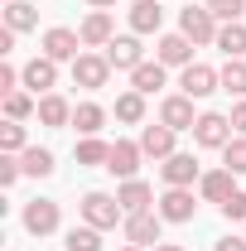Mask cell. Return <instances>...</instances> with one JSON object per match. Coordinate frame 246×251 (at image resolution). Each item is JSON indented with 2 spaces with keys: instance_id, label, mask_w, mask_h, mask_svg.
<instances>
[{
  "instance_id": "1",
  "label": "cell",
  "mask_w": 246,
  "mask_h": 251,
  "mask_svg": "<svg viewBox=\"0 0 246 251\" xmlns=\"http://www.w3.org/2000/svg\"><path fill=\"white\" fill-rule=\"evenodd\" d=\"M82 222H87V227H97V232H106V227L125 222V208L111 198V193H97V188H92V193L82 198Z\"/></svg>"
},
{
  "instance_id": "2",
  "label": "cell",
  "mask_w": 246,
  "mask_h": 251,
  "mask_svg": "<svg viewBox=\"0 0 246 251\" xmlns=\"http://www.w3.org/2000/svg\"><path fill=\"white\" fill-rule=\"evenodd\" d=\"M179 34L193 44H217V15L208 5H188V10H179Z\"/></svg>"
},
{
  "instance_id": "3",
  "label": "cell",
  "mask_w": 246,
  "mask_h": 251,
  "mask_svg": "<svg viewBox=\"0 0 246 251\" xmlns=\"http://www.w3.org/2000/svg\"><path fill=\"white\" fill-rule=\"evenodd\" d=\"M106 77H111L106 53H77V58H73V82H77V87L97 92V87H106Z\"/></svg>"
},
{
  "instance_id": "4",
  "label": "cell",
  "mask_w": 246,
  "mask_h": 251,
  "mask_svg": "<svg viewBox=\"0 0 246 251\" xmlns=\"http://www.w3.org/2000/svg\"><path fill=\"white\" fill-rule=\"evenodd\" d=\"M193 140H198L203 150H222V145L232 140V116H222V111H203L198 126H193Z\"/></svg>"
},
{
  "instance_id": "5",
  "label": "cell",
  "mask_w": 246,
  "mask_h": 251,
  "mask_svg": "<svg viewBox=\"0 0 246 251\" xmlns=\"http://www.w3.org/2000/svg\"><path fill=\"white\" fill-rule=\"evenodd\" d=\"M198 203H193V188H164L159 193V218L164 222H193Z\"/></svg>"
},
{
  "instance_id": "6",
  "label": "cell",
  "mask_w": 246,
  "mask_h": 251,
  "mask_svg": "<svg viewBox=\"0 0 246 251\" xmlns=\"http://www.w3.org/2000/svg\"><path fill=\"white\" fill-rule=\"evenodd\" d=\"M106 63H111V68H121V73H135V68L145 63V49H140V39H135V34H121V39H111V44H106Z\"/></svg>"
},
{
  "instance_id": "7",
  "label": "cell",
  "mask_w": 246,
  "mask_h": 251,
  "mask_svg": "<svg viewBox=\"0 0 246 251\" xmlns=\"http://www.w3.org/2000/svg\"><path fill=\"white\" fill-rule=\"evenodd\" d=\"M140 155H145V150H140V140H116V145H111V155H106V169L125 184V179H135Z\"/></svg>"
},
{
  "instance_id": "8",
  "label": "cell",
  "mask_w": 246,
  "mask_h": 251,
  "mask_svg": "<svg viewBox=\"0 0 246 251\" xmlns=\"http://www.w3.org/2000/svg\"><path fill=\"white\" fill-rule=\"evenodd\" d=\"M159 227H164L159 213H130V218L121 222V232H125L130 247H150V242H159Z\"/></svg>"
},
{
  "instance_id": "9",
  "label": "cell",
  "mask_w": 246,
  "mask_h": 251,
  "mask_svg": "<svg viewBox=\"0 0 246 251\" xmlns=\"http://www.w3.org/2000/svg\"><path fill=\"white\" fill-rule=\"evenodd\" d=\"M25 232H34V237L58 232V203L53 198H34L29 208H25Z\"/></svg>"
},
{
  "instance_id": "10",
  "label": "cell",
  "mask_w": 246,
  "mask_h": 251,
  "mask_svg": "<svg viewBox=\"0 0 246 251\" xmlns=\"http://www.w3.org/2000/svg\"><path fill=\"white\" fill-rule=\"evenodd\" d=\"M20 77H25V87H29L34 97H49L53 82H58V63H53V58H29Z\"/></svg>"
},
{
  "instance_id": "11",
  "label": "cell",
  "mask_w": 246,
  "mask_h": 251,
  "mask_svg": "<svg viewBox=\"0 0 246 251\" xmlns=\"http://www.w3.org/2000/svg\"><path fill=\"white\" fill-rule=\"evenodd\" d=\"M159 121L169 126V130H193L198 126V116H193V97H164L159 101Z\"/></svg>"
},
{
  "instance_id": "12",
  "label": "cell",
  "mask_w": 246,
  "mask_h": 251,
  "mask_svg": "<svg viewBox=\"0 0 246 251\" xmlns=\"http://www.w3.org/2000/svg\"><path fill=\"white\" fill-rule=\"evenodd\" d=\"M179 87H184V97H213L217 87H222V77H217L208 63H188L184 77H179Z\"/></svg>"
},
{
  "instance_id": "13",
  "label": "cell",
  "mask_w": 246,
  "mask_h": 251,
  "mask_svg": "<svg viewBox=\"0 0 246 251\" xmlns=\"http://www.w3.org/2000/svg\"><path fill=\"white\" fill-rule=\"evenodd\" d=\"M82 44H87V49H106V44H111V39H116V25H111V10H92V15H87V20H82Z\"/></svg>"
},
{
  "instance_id": "14",
  "label": "cell",
  "mask_w": 246,
  "mask_h": 251,
  "mask_svg": "<svg viewBox=\"0 0 246 251\" xmlns=\"http://www.w3.org/2000/svg\"><path fill=\"white\" fill-rule=\"evenodd\" d=\"M159 174H164V184H169V188H193V179H203L193 155H169L164 164H159Z\"/></svg>"
},
{
  "instance_id": "15",
  "label": "cell",
  "mask_w": 246,
  "mask_h": 251,
  "mask_svg": "<svg viewBox=\"0 0 246 251\" xmlns=\"http://www.w3.org/2000/svg\"><path fill=\"white\" fill-rule=\"evenodd\" d=\"M174 135H179V130H169L164 121L145 126V130H140V150H145L150 159H169V155H179V150H174Z\"/></svg>"
},
{
  "instance_id": "16",
  "label": "cell",
  "mask_w": 246,
  "mask_h": 251,
  "mask_svg": "<svg viewBox=\"0 0 246 251\" xmlns=\"http://www.w3.org/2000/svg\"><path fill=\"white\" fill-rule=\"evenodd\" d=\"M154 58L164 63V68H188V63H193V39H184V34H164L159 49H154Z\"/></svg>"
},
{
  "instance_id": "17",
  "label": "cell",
  "mask_w": 246,
  "mask_h": 251,
  "mask_svg": "<svg viewBox=\"0 0 246 251\" xmlns=\"http://www.w3.org/2000/svg\"><path fill=\"white\" fill-rule=\"evenodd\" d=\"M116 203L125 208V218H130V213H150L154 188L145 184V179H125V184H121V193H116Z\"/></svg>"
},
{
  "instance_id": "18",
  "label": "cell",
  "mask_w": 246,
  "mask_h": 251,
  "mask_svg": "<svg viewBox=\"0 0 246 251\" xmlns=\"http://www.w3.org/2000/svg\"><path fill=\"white\" fill-rule=\"evenodd\" d=\"M77 44H82V34H73V29H49V34H44V58L68 63V58H77Z\"/></svg>"
},
{
  "instance_id": "19",
  "label": "cell",
  "mask_w": 246,
  "mask_h": 251,
  "mask_svg": "<svg viewBox=\"0 0 246 251\" xmlns=\"http://www.w3.org/2000/svg\"><path fill=\"white\" fill-rule=\"evenodd\" d=\"M125 15H130V29L135 34H159V25H164V10L154 0H135Z\"/></svg>"
},
{
  "instance_id": "20",
  "label": "cell",
  "mask_w": 246,
  "mask_h": 251,
  "mask_svg": "<svg viewBox=\"0 0 246 251\" xmlns=\"http://www.w3.org/2000/svg\"><path fill=\"white\" fill-rule=\"evenodd\" d=\"M198 193H203L208 203H227V198L237 193V184H232V169H213V174H203V179H198Z\"/></svg>"
},
{
  "instance_id": "21",
  "label": "cell",
  "mask_w": 246,
  "mask_h": 251,
  "mask_svg": "<svg viewBox=\"0 0 246 251\" xmlns=\"http://www.w3.org/2000/svg\"><path fill=\"white\" fill-rule=\"evenodd\" d=\"M164 87V63L154 58V63H140L135 73H130V92H140V97H150Z\"/></svg>"
},
{
  "instance_id": "22",
  "label": "cell",
  "mask_w": 246,
  "mask_h": 251,
  "mask_svg": "<svg viewBox=\"0 0 246 251\" xmlns=\"http://www.w3.org/2000/svg\"><path fill=\"white\" fill-rule=\"evenodd\" d=\"M217 49H222L227 58H246V25L242 20H232V25L217 29Z\"/></svg>"
},
{
  "instance_id": "23",
  "label": "cell",
  "mask_w": 246,
  "mask_h": 251,
  "mask_svg": "<svg viewBox=\"0 0 246 251\" xmlns=\"http://www.w3.org/2000/svg\"><path fill=\"white\" fill-rule=\"evenodd\" d=\"M39 121L44 126H73V106L58 92H49V97H39Z\"/></svg>"
},
{
  "instance_id": "24",
  "label": "cell",
  "mask_w": 246,
  "mask_h": 251,
  "mask_svg": "<svg viewBox=\"0 0 246 251\" xmlns=\"http://www.w3.org/2000/svg\"><path fill=\"white\" fill-rule=\"evenodd\" d=\"M34 25H39V10H34L29 0H10V5H5V29L25 34V29H34Z\"/></svg>"
},
{
  "instance_id": "25",
  "label": "cell",
  "mask_w": 246,
  "mask_h": 251,
  "mask_svg": "<svg viewBox=\"0 0 246 251\" xmlns=\"http://www.w3.org/2000/svg\"><path fill=\"white\" fill-rule=\"evenodd\" d=\"M106 121V111L97 106V101H82V106H73V126H77V135H97Z\"/></svg>"
},
{
  "instance_id": "26",
  "label": "cell",
  "mask_w": 246,
  "mask_h": 251,
  "mask_svg": "<svg viewBox=\"0 0 246 251\" xmlns=\"http://www.w3.org/2000/svg\"><path fill=\"white\" fill-rule=\"evenodd\" d=\"M217 77H222V92L246 97V58H227V68H222Z\"/></svg>"
},
{
  "instance_id": "27",
  "label": "cell",
  "mask_w": 246,
  "mask_h": 251,
  "mask_svg": "<svg viewBox=\"0 0 246 251\" xmlns=\"http://www.w3.org/2000/svg\"><path fill=\"white\" fill-rule=\"evenodd\" d=\"M106 155H111L106 140H97V135H82V140H77V164H101V169H106Z\"/></svg>"
},
{
  "instance_id": "28",
  "label": "cell",
  "mask_w": 246,
  "mask_h": 251,
  "mask_svg": "<svg viewBox=\"0 0 246 251\" xmlns=\"http://www.w3.org/2000/svg\"><path fill=\"white\" fill-rule=\"evenodd\" d=\"M20 164H25V174H34V179H49V174H53V155L39 150V145H29V150L20 155Z\"/></svg>"
},
{
  "instance_id": "29",
  "label": "cell",
  "mask_w": 246,
  "mask_h": 251,
  "mask_svg": "<svg viewBox=\"0 0 246 251\" xmlns=\"http://www.w3.org/2000/svg\"><path fill=\"white\" fill-rule=\"evenodd\" d=\"M222 169H232V174H246V135H232V140L222 145Z\"/></svg>"
},
{
  "instance_id": "30",
  "label": "cell",
  "mask_w": 246,
  "mask_h": 251,
  "mask_svg": "<svg viewBox=\"0 0 246 251\" xmlns=\"http://www.w3.org/2000/svg\"><path fill=\"white\" fill-rule=\"evenodd\" d=\"M68 251H101V232L87 227V222L73 227V232H68Z\"/></svg>"
},
{
  "instance_id": "31",
  "label": "cell",
  "mask_w": 246,
  "mask_h": 251,
  "mask_svg": "<svg viewBox=\"0 0 246 251\" xmlns=\"http://www.w3.org/2000/svg\"><path fill=\"white\" fill-rule=\"evenodd\" d=\"M0 150H5V155H25V150H29V145H25V126H20V121H5V126H0Z\"/></svg>"
},
{
  "instance_id": "32",
  "label": "cell",
  "mask_w": 246,
  "mask_h": 251,
  "mask_svg": "<svg viewBox=\"0 0 246 251\" xmlns=\"http://www.w3.org/2000/svg\"><path fill=\"white\" fill-rule=\"evenodd\" d=\"M116 116L135 126L140 116H145V97H140V92H121V97H116Z\"/></svg>"
},
{
  "instance_id": "33",
  "label": "cell",
  "mask_w": 246,
  "mask_h": 251,
  "mask_svg": "<svg viewBox=\"0 0 246 251\" xmlns=\"http://www.w3.org/2000/svg\"><path fill=\"white\" fill-rule=\"evenodd\" d=\"M29 111H39V101H34L29 92H10L5 97V116H10V121H25Z\"/></svg>"
},
{
  "instance_id": "34",
  "label": "cell",
  "mask_w": 246,
  "mask_h": 251,
  "mask_svg": "<svg viewBox=\"0 0 246 251\" xmlns=\"http://www.w3.org/2000/svg\"><path fill=\"white\" fill-rule=\"evenodd\" d=\"M208 10H213L217 20L232 25V20H242V15H246V0H208Z\"/></svg>"
},
{
  "instance_id": "35",
  "label": "cell",
  "mask_w": 246,
  "mask_h": 251,
  "mask_svg": "<svg viewBox=\"0 0 246 251\" xmlns=\"http://www.w3.org/2000/svg\"><path fill=\"white\" fill-rule=\"evenodd\" d=\"M222 218H227V222H246V193H242V188L222 203Z\"/></svg>"
},
{
  "instance_id": "36",
  "label": "cell",
  "mask_w": 246,
  "mask_h": 251,
  "mask_svg": "<svg viewBox=\"0 0 246 251\" xmlns=\"http://www.w3.org/2000/svg\"><path fill=\"white\" fill-rule=\"evenodd\" d=\"M20 174H25V164H20V159H15V155H5V159H0V184H5V188L15 184Z\"/></svg>"
},
{
  "instance_id": "37",
  "label": "cell",
  "mask_w": 246,
  "mask_h": 251,
  "mask_svg": "<svg viewBox=\"0 0 246 251\" xmlns=\"http://www.w3.org/2000/svg\"><path fill=\"white\" fill-rule=\"evenodd\" d=\"M20 82H25V77H20V73H15V68L5 63V68H0V92L10 97V92H15V87H20Z\"/></svg>"
},
{
  "instance_id": "38",
  "label": "cell",
  "mask_w": 246,
  "mask_h": 251,
  "mask_svg": "<svg viewBox=\"0 0 246 251\" xmlns=\"http://www.w3.org/2000/svg\"><path fill=\"white\" fill-rule=\"evenodd\" d=\"M232 130H237V135H246V97L232 106Z\"/></svg>"
},
{
  "instance_id": "39",
  "label": "cell",
  "mask_w": 246,
  "mask_h": 251,
  "mask_svg": "<svg viewBox=\"0 0 246 251\" xmlns=\"http://www.w3.org/2000/svg\"><path fill=\"white\" fill-rule=\"evenodd\" d=\"M217 251H246V237H222Z\"/></svg>"
},
{
  "instance_id": "40",
  "label": "cell",
  "mask_w": 246,
  "mask_h": 251,
  "mask_svg": "<svg viewBox=\"0 0 246 251\" xmlns=\"http://www.w3.org/2000/svg\"><path fill=\"white\" fill-rule=\"evenodd\" d=\"M87 5H92V10H111L116 0H87Z\"/></svg>"
},
{
  "instance_id": "41",
  "label": "cell",
  "mask_w": 246,
  "mask_h": 251,
  "mask_svg": "<svg viewBox=\"0 0 246 251\" xmlns=\"http://www.w3.org/2000/svg\"><path fill=\"white\" fill-rule=\"evenodd\" d=\"M154 251H184V247H174V242H164V247H154Z\"/></svg>"
},
{
  "instance_id": "42",
  "label": "cell",
  "mask_w": 246,
  "mask_h": 251,
  "mask_svg": "<svg viewBox=\"0 0 246 251\" xmlns=\"http://www.w3.org/2000/svg\"><path fill=\"white\" fill-rule=\"evenodd\" d=\"M121 251H145V247H130V242H125V247H121Z\"/></svg>"
},
{
  "instance_id": "43",
  "label": "cell",
  "mask_w": 246,
  "mask_h": 251,
  "mask_svg": "<svg viewBox=\"0 0 246 251\" xmlns=\"http://www.w3.org/2000/svg\"><path fill=\"white\" fill-rule=\"evenodd\" d=\"M5 5H10V0H5Z\"/></svg>"
}]
</instances>
